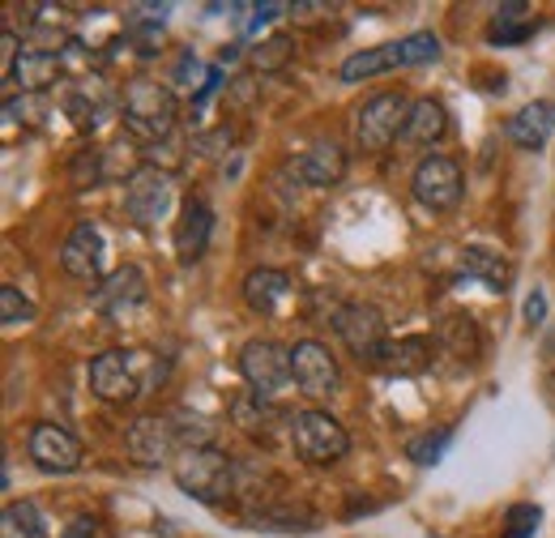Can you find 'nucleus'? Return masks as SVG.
<instances>
[{
	"instance_id": "f257e3e1",
	"label": "nucleus",
	"mask_w": 555,
	"mask_h": 538,
	"mask_svg": "<svg viewBox=\"0 0 555 538\" xmlns=\"http://www.w3.org/2000/svg\"><path fill=\"white\" fill-rule=\"evenodd\" d=\"M214 423L193 414V410H163V414H141L129 427L125 445L138 466H176L180 453L189 449H209Z\"/></svg>"
},
{
	"instance_id": "f03ea898",
	"label": "nucleus",
	"mask_w": 555,
	"mask_h": 538,
	"mask_svg": "<svg viewBox=\"0 0 555 538\" xmlns=\"http://www.w3.org/2000/svg\"><path fill=\"white\" fill-rule=\"evenodd\" d=\"M163 372H167V368H163L154 355L103 350V355L90 359V372H86V376H90L94 398H103V402H112V406H125V402H138L154 381H163Z\"/></svg>"
},
{
	"instance_id": "7ed1b4c3",
	"label": "nucleus",
	"mask_w": 555,
	"mask_h": 538,
	"mask_svg": "<svg viewBox=\"0 0 555 538\" xmlns=\"http://www.w3.org/2000/svg\"><path fill=\"white\" fill-rule=\"evenodd\" d=\"M120 116H125V129L138 141H167L176 129V94L167 81L133 77L120 94Z\"/></svg>"
},
{
	"instance_id": "20e7f679",
	"label": "nucleus",
	"mask_w": 555,
	"mask_h": 538,
	"mask_svg": "<svg viewBox=\"0 0 555 538\" xmlns=\"http://www.w3.org/2000/svg\"><path fill=\"white\" fill-rule=\"evenodd\" d=\"M440 56V39L431 30H415L398 43H380V48H363V52H350L338 77L343 81H363V77H376V73H393V68H411L427 65Z\"/></svg>"
},
{
	"instance_id": "39448f33",
	"label": "nucleus",
	"mask_w": 555,
	"mask_h": 538,
	"mask_svg": "<svg viewBox=\"0 0 555 538\" xmlns=\"http://www.w3.org/2000/svg\"><path fill=\"white\" fill-rule=\"evenodd\" d=\"M176 483H180V491H189V496H197L202 504H222L227 496H231V487H235V462L222 453V449H189V453H180L176 458Z\"/></svg>"
},
{
	"instance_id": "423d86ee",
	"label": "nucleus",
	"mask_w": 555,
	"mask_h": 538,
	"mask_svg": "<svg viewBox=\"0 0 555 538\" xmlns=\"http://www.w3.org/2000/svg\"><path fill=\"white\" fill-rule=\"evenodd\" d=\"M291 445L308 466H334L350 453L347 427L330 410H299L291 414Z\"/></svg>"
},
{
	"instance_id": "0eeeda50",
	"label": "nucleus",
	"mask_w": 555,
	"mask_h": 538,
	"mask_svg": "<svg viewBox=\"0 0 555 538\" xmlns=\"http://www.w3.org/2000/svg\"><path fill=\"white\" fill-rule=\"evenodd\" d=\"M406 116H411V99L402 90H385V94L367 99L354 116V145L363 154H385L402 137Z\"/></svg>"
},
{
	"instance_id": "6e6552de",
	"label": "nucleus",
	"mask_w": 555,
	"mask_h": 538,
	"mask_svg": "<svg viewBox=\"0 0 555 538\" xmlns=\"http://www.w3.org/2000/svg\"><path fill=\"white\" fill-rule=\"evenodd\" d=\"M240 376L248 381V389L266 402H274L278 394L295 381V363H291V346H282L274 337H253L240 350Z\"/></svg>"
},
{
	"instance_id": "1a4fd4ad",
	"label": "nucleus",
	"mask_w": 555,
	"mask_h": 538,
	"mask_svg": "<svg viewBox=\"0 0 555 538\" xmlns=\"http://www.w3.org/2000/svg\"><path fill=\"white\" fill-rule=\"evenodd\" d=\"M176 205V180L158 163H141L138 171L125 180V214L138 222L141 231L158 227Z\"/></svg>"
},
{
	"instance_id": "9d476101",
	"label": "nucleus",
	"mask_w": 555,
	"mask_h": 538,
	"mask_svg": "<svg viewBox=\"0 0 555 538\" xmlns=\"http://www.w3.org/2000/svg\"><path fill=\"white\" fill-rule=\"evenodd\" d=\"M334 334L343 337V346H347L359 363H372V368L380 363V355H385V346H389L385 312H380L376 304H363V299L343 304V308L334 312Z\"/></svg>"
},
{
	"instance_id": "9b49d317",
	"label": "nucleus",
	"mask_w": 555,
	"mask_h": 538,
	"mask_svg": "<svg viewBox=\"0 0 555 538\" xmlns=\"http://www.w3.org/2000/svg\"><path fill=\"white\" fill-rule=\"evenodd\" d=\"M291 363H295V385H299V394H304V398L325 402V398H334V394H338L343 372H338V359L330 355V346H325V342H317V337L295 342V346H291Z\"/></svg>"
},
{
	"instance_id": "f8f14e48",
	"label": "nucleus",
	"mask_w": 555,
	"mask_h": 538,
	"mask_svg": "<svg viewBox=\"0 0 555 538\" xmlns=\"http://www.w3.org/2000/svg\"><path fill=\"white\" fill-rule=\"evenodd\" d=\"M462 189H466L462 184V167L449 154H427L415 167V176H411V193L427 209H453L462 202Z\"/></svg>"
},
{
	"instance_id": "ddd939ff",
	"label": "nucleus",
	"mask_w": 555,
	"mask_h": 538,
	"mask_svg": "<svg viewBox=\"0 0 555 538\" xmlns=\"http://www.w3.org/2000/svg\"><path fill=\"white\" fill-rule=\"evenodd\" d=\"M26 453L43 474H73L81 466V440L65 427H56V423H35L30 440H26Z\"/></svg>"
},
{
	"instance_id": "4468645a",
	"label": "nucleus",
	"mask_w": 555,
	"mask_h": 538,
	"mask_svg": "<svg viewBox=\"0 0 555 538\" xmlns=\"http://www.w3.org/2000/svg\"><path fill=\"white\" fill-rule=\"evenodd\" d=\"M103 231H99V222L94 218H81L77 227L69 231V240H65V248H61V269L77 278V282H94L99 273H103Z\"/></svg>"
},
{
	"instance_id": "2eb2a0df",
	"label": "nucleus",
	"mask_w": 555,
	"mask_h": 538,
	"mask_svg": "<svg viewBox=\"0 0 555 538\" xmlns=\"http://www.w3.org/2000/svg\"><path fill=\"white\" fill-rule=\"evenodd\" d=\"M286 171H291L295 184H304V189H334V184L347 176V154H343V145L321 141V145L295 154V158L286 163Z\"/></svg>"
},
{
	"instance_id": "dca6fc26",
	"label": "nucleus",
	"mask_w": 555,
	"mask_h": 538,
	"mask_svg": "<svg viewBox=\"0 0 555 538\" xmlns=\"http://www.w3.org/2000/svg\"><path fill=\"white\" fill-rule=\"evenodd\" d=\"M150 299V282H145V273L138 266H120L112 269L103 282H99V291H94V308L103 312V317H125V312H133Z\"/></svg>"
},
{
	"instance_id": "f3484780",
	"label": "nucleus",
	"mask_w": 555,
	"mask_h": 538,
	"mask_svg": "<svg viewBox=\"0 0 555 538\" xmlns=\"http://www.w3.org/2000/svg\"><path fill=\"white\" fill-rule=\"evenodd\" d=\"M209 235H214V214L202 197H189L184 209H180V222H176V257L184 266L202 261L209 248Z\"/></svg>"
},
{
	"instance_id": "a211bd4d",
	"label": "nucleus",
	"mask_w": 555,
	"mask_h": 538,
	"mask_svg": "<svg viewBox=\"0 0 555 538\" xmlns=\"http://www.w3.org/2000/svg\"><path fill=\"white\" fill-rule=\"evenodd\" d=\"M504 133H508V141H513L517 150H543L555 133V103H547V99L526 103V107L504 125Z\"/></svg>"
},
{
	"instance_id": "6ab92c4d",
	"label": "nucleus",
	"mask_w": 555,
	"mask_h": 538,
	"mask_svg": "<svg viewBox=\"0 0 555 538\" xmlns=\"http://www.w3.org/2000/svg\"><path fill=\"white\" fill-rule=\"evenodd\" d=\"M431 363H436V342L423 334H411V337L389 342L376 368H385V372H393V376H418V372H427Z\"/></svg>"
},
{
	"instance_id": "aec40b11",
	"label": "nucleus",
	"mask_w": 555,
	"mask_h": 538,
	"mask_svg": "<svg viewBox=\"0 0 555 538\" xmlns=\"http://www.w3.org/2000/svg\"><path fill=\"white\" fill-rule=\"evenodd\" d=\"M291 295V278L282 273V269H253L248 278H244V304L257 312V317H270V312H278V304Z\"/></svg>"
},
{
	"instance_id": "412c9836",
	"label": "nucleus",
	"mask_w": 555,
	"mask_h": 538,
	"mask_svg": "<svg viewBox=\"0 0 555 538\" xmlns=\"http://www.w3.org/2000/svg\"><path fill=\"white\" fill-rule=\"evenodd\" d=\"M449 133V112L440 99H415L411 103V116H406V129H402V141L406 145H436Z\"/></svg>"
},
{
	"instance_id": "4be33fe9",
	"label": "nucleus",
	"mask_w": 555,
	"mask_h": 538,
	"mask_svg": "<svg viewBox=\"0 0 555 538\" xmlns=\"http://www.w3.org/2000/svg\"><path fill=\"white\" fill-rule=\"evenodd\" d=\"M61 68H65L61 65V52H22V56H17V68H13L9 90L22 86V94H48V86L56 81Z\"/></svg>"
},
{
	"instance_id": "5701e85b",
	"label": "nucleus",
	"mask_w": 555,
	"mask_h": 538,
	"mask_svg": "<svg viewBox=\"0 0 555 538\" xmlns=\"http://www.w3.org/2000/svg\"><path fill=\"white\" fill-rule=\"evenodd\" d=\"M534 26H539V22L530 17L526 4H500L495 17H491V26H487V43H500V48L521 43V39L534 35Z\"/></svg>"
},
{
	"instance_id": "b1692460",
	"label": "nucleus",
	"mask_w": 555,
	"mask_h": 538,
	"mask_svg": "<svg viewBox=\"0 0 555 538\" xmlns=\"http://www.w3.org/2000/svg\"><path fill=\"white\" fill-rule=\"evenodd\" d=\"M231 419L248 436H270V423H282V410L274 402H266V398H257V394H244V398L231 402Z\"/></svg>"
},
{
	"instance_id": "393cba45",
	"label": "nucleus",
	"mask_w": 555,
	"mask_h": 538,
	"mask_svg": "<svg viewBox=\"0 0 555 538\" xmlns=\"http://www.w3.org/2000/svg\"><path fill=\"white\" fill-rule=\"evenodd\" d=\"M462 273L466 278H479L491 291H504L508 286V261L500 253H487V248H466L462 253Z\"/></svg>"
},
{
	"instance_id": "a878e982",
	"label": "nucleus",
	"mask_w": 555,
	"mask_h": 538,
	"mask_svg": "<svg viewBox=\"0 0 555 538\" xmlns=\"http://www.w3.org/2000/svg\"><path fill=\"white\" fill-rule=\"evenodd\" d=\"M4 530H9V538H48V526L30 500H13L4 509Z\"/></svg>"
},
{
	"instance_id": "bb28decb",
	"label": "nucleus",
	"mask_w": 555,
	"mask_h": 538,
	"mask_svg": "<svg viewBox=\"0 0 555 538\" xmlns=\"http://www.w3.org/2000/svg\"><path fill=\"white\" fill-rule=\"evenodd\" d=\"M449 440H453V427H436V432H427V436H415V440L406 445V458H411L415 466H436V462L444 458Z\"/></svg>"
},
{
	"instance_id": "cd10ccee",
	"label": "nucleus",
	"mask_w": 555,
	"mask_h": 538,
	"mask_svg": "<svg viewBox=\"0 0 555 538\" xmlns=\"http://www.w3.org/2000/svg\"><path fill=\"white\" fill-rule=\"evenodd\" d=\"M295 56V39L282 30V35H270L266 43H257V52H253V65L261 68V73H278V68L286 65Z\"/></svg>"
},
{
	"instance_id": "c85d7f7f",
	"label": "nucleus",
	"mask_w": 555,
	"mask_h": 538,
	"mask_svg": "<svg viewBox=\"0 0 555 538\" xmlns=\"http://www.w3.org/2000/svg\"><path fill=\"white\" fill-rule=\"evenodd\" d=\"M543 526V509L539 504H513L504 513V538H534Z\"/></svg>"
},
{
	"instance_id": "c756f323",
	"label": "nucleus",
	"mask_w": 555,
	"mask_h": 538,
	"mask_svg": "<svg viewBox=\"0 0 555 538\" xmlns=\"http://www.w3.org/2000/svg\"><path fill=\"white\" fill-rule=\"evenodd\" d=\"M4 116L13 120V125H39L35 116H48V94H9L4 99Z\"/></svg>"
},
{
	"instance_id": "7c9ffc66",
	"label": "nucleus",
	"mask_w": 555,
	"mask_h": 538,
	"mask_svg": "<svg viewBox=\"0 0 555 538\" xmlns=\"http://www.w3.org/2000/svg\"><path fill=\"white\" fill-rule=\"evenodd\" d=\"M26 321H35L30 299L17 286H0V325H26Z\"/></svg>"
},
{
	"instance_id": "2f4dec72",
	"label": "nucleus",
	"mask_w": 555,
	"mask_h": 538,
	"mask_svg": "<svg viewBox=\"0 0 555 538\" xmlns=\"http://www.w3.org/2000/svg\"><path fill=\"white\" fill-rule=\"evenodd\" d=\"M17 56H22V43H17V35H13V30H4V35H0V81H4V86L13 81Z\"/></svg>"
},
{
	"instance_id": "473e14b6",
	"label": "nucleus",
	"mask_w": 555,
	"mask_h": 538,
	"mask_svg": "<svg viewBox=\"0 0 555 538\" xmlns=\"http://www.w3.org/2000/svg\"><path fill=\"white\" fill-rule=\"evenodd\" d=\"M543 321H547V295L530 291L526 295V325H543Z\"/></svg>"
},
{
	"instance_id": "72a5a7b5",
	"label": "nucleus",
	"mask_w": 555,
	"mask_h": 538,
	"mask_svg": "<svg viewBox=\"0 0 555 538\" xmlns=\"http://www.w3.org/2000/svg\"><path fill=\"white\" fill-rule=\"evenodd\" d=\"M94 530H99L94 517H77V522H69V530H65L61 538H94Z\"/></svg>"
}]
</instances>
